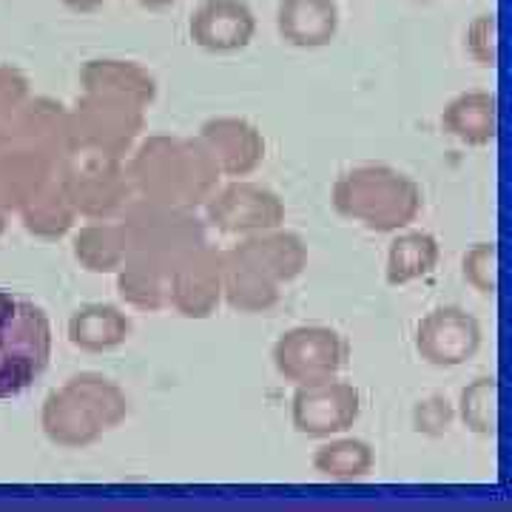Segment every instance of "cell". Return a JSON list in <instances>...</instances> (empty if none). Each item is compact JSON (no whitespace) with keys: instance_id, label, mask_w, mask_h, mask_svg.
Here are the masks:
<instances>
[{"instance_id":"obj_1","label":"cell","mask_w":512,"mask_h":512,"mask_svg":"<svg viewBox=\"0 0 512 512\" xmlns=\"http://www.w3.org/2000/svg\"><path fill=\"white\" fill-rule=\"evenodd\" d=\"M131 200L188 208L208 202L220 183V168L200 137L154 134L126 163Z\"/></svg>"},{"instance_id":"obj_2","label":"cell","mask_w":512,"mask_h":512,"mask_svg":"<svg viewBox=\"0 0 512 512\" xmlns=\"http://www.w3.org/2000/svg\"><path fill=\"white\" fill-rule=\"evenodd\" d=\"M128 410L131 404L123 387L109 376L77 373L46 396L40 427L57 447L83 450L120 427L128 419Z\"/></svg>"},{"instance_id":"obj_3","label":"cell","mask_w":512,"mask_h":512,"mask_svg":"<svg viewBox=\"0 0 512 512\" xmlns=\"http://www.w3.org/2000/svg\"><path fill=\"white\" fill-rule=\"evenodd\" d=\"M339 217L365 225L373 234H396L424 208V194L413 177L390 165H359L345 171L330 191Z\"/></svg>"},{"instance_id":"obj_4","label":"cell","mask_w":512,"mask_h":512,"mask_svg":"<svg viewBox=\"0 0 512 512\" xmlns=\"http://www.w3.org/2000/svg\"><path fill=\"white\" fill-rule=\"evenodd\" d=\"M52 359V322L20 293L0 288V399L26 393Z\"/></svg>"},{"instance_id":"obj_5","label":"cell","mask_w":512,"mask_h":512,"mask_svg":"<svg viewBox=\"0 0 512 512\" xmlns=\"http://www.w3.org/2000/svg\"><path fill=\"white\" fill-rule=\"evenodd\" d=\"M60 188L80 217L109 220L131 202L126 165L92 148H69L60 160Z\"/></svg>"},{"instance_id":"obj_6","label":"cell","mask_w":512,"mask_h":512,"mask_svg":"<svg viewBox=\"0 0 512 512\" xmlns=\"http://www.w3.org/2000/svg\"><path fill=\"white\" fill-rule=\"evenodd\" d=\"M123 231L128 254L154 259L165 268H174L188 251L205 245V225L188 208H168L154 202L131 200L123 208Z\"/></svg>"},{"instance_id":"obj_7","label":"cell","mask_w":512,"mask_h":512,"mask_svg":"<svg viewBox=\"0 0 512 512\" xmlns=\"http://www.w3.org/2000/svg\"><path fill=\"white\" fill-rule=\"evenodd\" d=\"M143 128L146 109L114 94L83 92L72 114H66L69 148H92L120 160L134 148Z\"/></svg>"},{"instance_id":"obj_8","label":"cell","mask_w":512,"mask_h":512,"mask_svg":"<svg viewBox=\"0 0 512 512\" xmlns=\"http://www.w3.org/2000/svg\"><path fill=\"white\" fill-rule=\"evenodd\" d=\"M350 345L339 330L302 325L282 333L274 345L276 373L291 384L325 382L348 365Z\"/></svg>"},{"instance_id":"obj_9","label":"cell","mask_w":512,"mask_h":512,"mask_svg":"<svg viewBox=\"0 0 512 512\" xmlns=\"http://www.w3.org/2000/svg\"><path fill=\"white\" fill-rule=\"evenodd\" d=\"M362 416V393L336 376L325 382L296 384L291 399V421L296 433L308 439H330L350 430Z\"/></svg>"},{"instance_id":"obj_10","label":"cell","mask_w":512,"mask_h":512,"mask_svg":"<svg viewBox=\"0 0 512 512\" xmlns=\"http://www.w3.org/2000/svg\"><path fill=\"white\" fill-rule=\"evenodd\" d=\"M208 222L222 234H259L285 222V202L268 185L234 180L205 202Z\"/></svg>"},{"instance_id":"obj_11","label":"cell","mask_w":512,"mask_h":512,"mask_svg":"<svg viewBox=\"0 0 512 512\" xmlns=\"http://www.w3.org/2000/svg\"><path fill=\"white\" fill-rule=\"evenodd\" d=\"M481 342H484L481 322L458 305L433 308L416 325V336H413L416 353L427 365L441 370L467 365L481 350Z\"/></svg>"},{"instance_id":"obj_12","label":"cell","mask_w":512,"mask_h":512,"mask_svg":"<svg viewBox=\"0 0 512 512\" xmlns=\"http://www.w3.org/2000/svg\"><path fill=\"white\" fill-rule=\"evenodd\" d=\"M222 302V251L208 248V242L188 251L171 268L168 305L185 319H208Z\"/></svg>"},{"instance_id":"obj_13","label":"cell","mask_w":512,"mask_h":512,"mask_svg":"<svg viewBox=\"0 0 512 512\" xmlns=\"http://www.w3.org/2000/svg\"><path fill=\"white\" fill-rule=\"evenodd\" d=\"M188 35L211 55H234L251 46L256 15L245 0H202L194 9Z\"/></svg>"},{"instance_id":"obj_14","label":"cell","mask_w":512,"mask_h":512,"mask_svg":"<svg viewBox=\"0 0 512 512\" xmlns=\"http://www.w3.org/2000/svg\"><path fill=\"white\" fill-rule=\"evenodd\" d=\"M197 137L211 151L220 174L234 180L254 174L268 151L262 131L245 117H211L202 123Z\"/></svg>"},{"instance_id":"obj_15","label":"cell","mask_w":512,"mask_h":512,"mask_svg":"<svg viewBox=\"0 0 512 512\" xmlns=\"http://www.w3.org/2000/svg\"><path fill=\"white\" fill-rule=\"evenodd\" d=\"M234 254L242 256L248 265H254L259 274L274 279L276 285H288L299 279L302 271L308 268V245L305 239L293 231H285L282 225L271 231L248 234L245 242L231 248Z\"/></svg>"},{"instance_id":"obj_16","label":"cell","mask_w":512,"mask_h":512,"mask_svg":"<svg viewBox=\"0 0 512 512\" xmlns=\"http://www.w3.org/2000/svg\"><path fill=\"white\" fill-rule=\"evenodd\" d=\"M336 0H282L276 6V32L293 49H325L339 35Z\"/></svg>"},{"instance_id":"obj_17","label":"cell","mask_w":512,"mask_h":512,"mask_svg":"<svg viewBox=\"0 0 512 512\" xmlns=\"http://www.w3.org/2000/svg\"><path fill=\"white\" fill-rule=\"evenodd\" d=\"M80 86L83 92H103L114 97H126L131 103L148 109L157 100V80L146 66L134 60H117V57H94L86 60L80 69Z\"/></svg>"},{"instance_id":"obj_18","label":"cell","mask_w":512,"mask_h":512,"mask_svg":"<svg viewBox=\"0 0 512 512\" xmlns=\"http://www.w3.org/2000/svg\"><path fill=\"white\" fill-rule=\"evenodd\" d=\"M441 128L464 146H490L495 140V131H498L495 94L484 92V89L456 94L441 111Z\"/></svg>"},{"instance_id":"obj_19","label":"cell","mask_w":512,"mask_h":512,"mask_svg":"<svg viewBox=\"0 0 512 512\" xmlns=\"http://www.w3.org/2000/svg\"><path fill=\"white\" fill-rule=\"evenodd\" d=\"M274 279L259 274L234 251H222V299L231 311L239 313H268L279 305V291Z\"/></svg>"},{"instance_id":"obj_20","label":"cell","mask_w":512,"mask_h":512,"mask_svg":"<svg viewBox=\"0 0 512 512\" xmlns=\"http://www.w3.org/2000/svg\"><path fill=\"white\" fill-rule=\"evenodd\" d=\"M131 319L109 302L83 305L69 316V342L83 353H109L126 345Z\"/></svg>"},{"instance_id":"obj_21","label":"cell","mask_w":512,"mask_h":512,"mask_svg":"<svg viewBox=\"0 0 512 512\" xmlns=\"http://www.w3.org/2000/svg\"><path fill=\"white\" fill-rule=\"evenodd\" d=\"M74 259L92 274H117L128 256V239L123 222L92 220L72 239Z\"/></svg>"},{"instance_id":"obj_22","label":"cell","mask_w":512,"mask_h":512,"mask_svg":"<svg viewBox=\"0 0 512 512\" xmlns=\"http://www.w3.org/2000/svg\"><path fill=\"white\" fill-rule=\"evenodd\" d=\"M439 239L427 231H404L390 242L387 248V265H384V279L390 288H402L416 279H424L436 271L439 265Z\"/></svg>"},{"instance_id":"obj_23","label":"cell","mask_w":512,"mask_h":512,"mask_svg":"<svg viewBox=\"0 0 512 512\" xmlns=\"http://www.w3.org/2000/svg\"><path fill=\"white\" fill-rule=\"evenodd\" d=\"M168 279H171V268L146 256L128 254L117 271V291L131 308L163 311L168 305Z\"/></svg>"},{"instance_id":"obj_24","label":"cell","mask_w":512,"mask_h":512,"mask_svg":"<svg viewBox=\"0 0 512 512\" xmlns=\"http://www.w3.org/2000/svg\"><path fill=\"white\" fill-rule=\"evenodd\" d=\"M313 470L330 481H362L376 467L373 447L362 439H336L322 444L311 458Z\"/></svg>"},{"instance_id":"obj_25","label":"cell","mask_w":512,"mask_h":512,"mask_svg":"<svg viewBox=\"0 0 512 512\" xmlns=\"http://www.w3.org/2000/svg\"><path fill=\"white\" fill-rule=\"evenodd\" d=\"M29 200H32V208L26 211L29 231L49 239L63 237V234L72 231L77 211H74V205L66 197V191L60 188V183H46Z\"/></svg>"},{"instance_id":"obj_26","label":"cell","mask_w":512,"mask_h":512,"mask_svg":"<svg viewBox=\"0 0 512 512\" xmlns=\"http://www.w3.org/2000/svg\"><path fill=\"white\" fill-rule=\"evenodd\" d=\"M456 416L476 436L493 439L498 433V382L495 376H478L458 396Z\"/></svg>"},{"instance_id":"obj_27","label":"cell","mask_w":512,"mask_h":512,"mask_svg":"<svg viewBox=\"0 0 512 512\" xmlns=\"http://www.w3.org/2000/svg\"><path fill=\"white\" fill-rule=\"evenodd\" d=\"M461 274L473 291L493 296L498 291V248H495V242H476L461 259Z\"/></svg>"},{"instance_id":"obj_28","label":"cell","mask_w":512,"mask_h":512,"mask_svg":"<svg viewBox=\"0 0 512 512\" xmlns=\"http://www.w3.org/2000/svg\"><path fill=\"white\" fill-rule=\"evenodd\" d=\"M453 421H456V404L450 402L447 396H427L413 407V427L421 436H430V439H441L453 430Z\"/></svg>"},{"instance_id":"obj_29","label":"cell","mask_w":512,"mask_h":512,"mask_svg":"<svg viewBox=\"0 0 512 512\" xmlns=\"http://www.w3.org/2000/svg\"><path fill=\"white\" fill-rule=\"evenodd\" d=\"M498 26H495V15L493 12H484L473 18V23L467 26L464 32V46H467V55L476 60L478 66L484 69H495L498 63Z\"/></svg>"},{"instance_id":"obj_30","label":"cell","mask_w":512,"mask_h":512,"mask_svg":"<svg viewBox=\"0 0 512 512\" xmlns=\"http://www.w3.org/2000/svg\"><path fill=\"white\" fill-rule=\"evenodd\" d=\"M26 97V80L15 69L0 66V109H12Z\"/></svg>"},{"instance_id":"obj_31","label":"cell","mask_w":512,"mask_h":512,"mask_svg":"<svg viewBox=\"0 0 512 512\" xmlns=\"http://www.w3.org/2000/svg\"><path fill=\"white\" fill-rule=\"evenodd\" d=\"M57 3H63V6L72 9V12H94V9L106 6L111 0H57Z\"/></svg>"},{"instance_id":"obj_32","label":"cell","mask_w":512,"mask_h":512,"mask_svg":"<svg viewBox=\"0 0 512 512\" xmlns=\"http://www.w3.org/2000/svg\"><path fill=\"white\" fill-rule=\"evenodd\" d=\"M140 6H146V9H154V12H160V9H171V6H177L180 0H137Z\"/></svg>"},{"instance_id":"obj_33","label":"cell","mask_w":512,"mask_h":512,"mask_svg":"<svg viewBox=\"0 0 512 512\" xmlns=\"http://www.w3.org/2000/svg\"><path fill=\"white\" fill-rule=\"evenodd\" d=\"M413 3H436V0H413Z\"/></svg>"}]
</instances>
